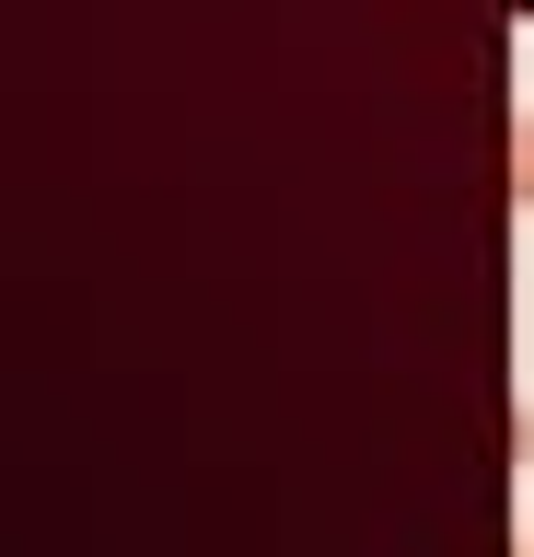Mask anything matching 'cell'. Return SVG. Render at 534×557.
Returning <instances> with one entry per match:
<instances>
[{
    "label": "cell",
    "mask_w": 534,
    "mask_h": 557,
    "mask_svg": "<svg viewBox=\"0 0 534 557\" xmlns=\"http://www.w3.org/2000/svg\"><path fill=\"white\" fill-rule=\"evenodd\" d=\"M511 209H534V104L511 116Z\"/></svg>",
    "instance_id": "1"
},
{
    "label": "cell",
    "mask_w": 534,
    "mask_h": 557,
    "mask_svg": "<svg viewBox=\"0 0 534 557\" xmlns=\"http://www.w3.org/2000/svg\"><path fill=\"white\" fill-rule=\"evenodd\" d=\"M523 557H534V522H523Z\"/></svg>",
    "instance_id": "2"
}]
</instances>
